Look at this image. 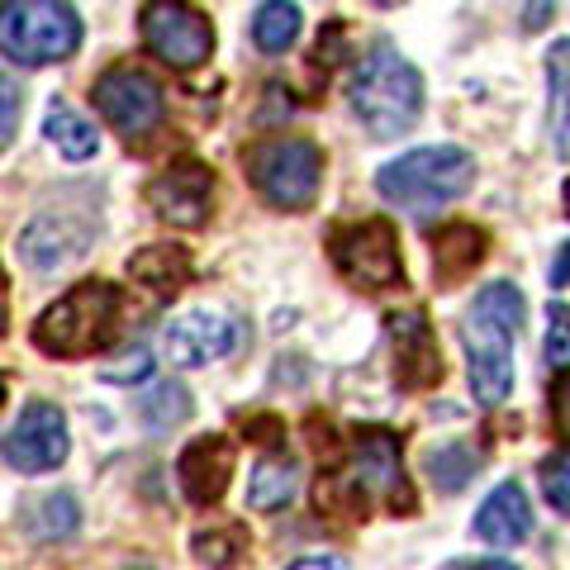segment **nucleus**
I'll return each mask as SVG.
<instances>
[{"label":"nucleus","mask_w":570,"mask_h":570,"mask_svg":"<svg viewBox=\"0 0 570 570\" xmlns=\"http://www.w3.org/2000/svg\"><path fill=\"white\" fill-rule=\"evenodd\" d=\"M471 186H475V157L466 148H456V142L414 148L376 171V190L409 214H433L442 205L461 200Z\"/></svg>","instance_id":"39448f33"},{"label":"nucleus","mask_w":570,"mask_h":570,"mask_svg":"<svg viewBox=\"0 0 570 570\" xmlns=\"http://www.w3.org/2000/svg\"><path fill=\"white\" fill-rule=\"evenodd\" d=\"M195 557H200L209 570H234L247 551V528L243 523H219V528H200L195 532Z\"/></svg>","instance_id":"b1692460"},{"label":"nucleus","mask_w":570,"mask_h":570,"mask_svg":"<svg viewBox=\"0 0 570 570\" xmlns=\"http://www.w3.org/2000/svg\"><path fill=\"white\" fill-rule=\"evenodd\" d=\"M14 115H20V91L6 77V134H0V142H14Z\"/></svg>","instance_id":"473e14b6"},{"label":"nucleus","mask_w":570,"mask_h":570,"mask_svg":"<svg viewBox=\"0 0 570 570\" xmlns=\"http://www.w3.org/2000/svg\"><path fill=\"white\" fill-rule=\"evenodd\" d=\"M119 314H124V291L110 281H81L48 305L33 318V347L48 356H62V362H77V356H96L115 343L119 333Z\"/></svg>","instance_id":"7ed1b4c3"},{"label":"nucleus","mask_w":570,"mask_h":570,"mask_svg":"<svg viewBox=\"0 0 570 570\" xmlns=\"http://www.w3.org/2000/svg\"><path fill=\"white\" fill-rule=\"evenodd\" d=\"M247 181L257 186V195L276 209H309L318 200V181H324V148L299 134H266L257 142H247L243 153Z\"/></svg>","instance_id":"423d86ee"},{"label":"nucleus","mask_w":570,"mask_h":570,"mask_svg":"<svg viewBox=\"0 0 570 570\" xmlns=\"http://www.w3.org/2000/svg\"><path fill=\"white\" fill-rule=\"evenodd\" d=\"M328 257L337 266L352 291H390L404 285V257H400V234L390 219H352V224H333L328 234Z\"/></svg>","instance_id":"6e6552de"},{"label":"nucleus","mask_w":570,"mask_h":570,"mask_svg":"<svg viewBox=\"0 0 570 570\" xmlns=\"http://www.w3.org/2000/svg\"><path fill=\"white\" fill-rule=\"evenodd\" d=\"M285 570H347V561L343 557H299V561H291Z\"/></svg>","instance_id":"f704fd0d"},{"label":"nucleus","mask_w":570,"mask_h":570,"mask_svg":"<svg viewBox=\"0 0 570 570\" xmlns=\"http://www.w3.org/2000/svg\"><path fill=\"white\" fill-rule=\"evenodd\" d=\"M456 570H519V566H513V561H466Z\"/></svg>","instance_id":"e433bc0d"},{"label":"nucleus","mask_w":570,"mask_h":570,"mask_svg":"<svg viewBox=\"0 0 570 570\" xmlns=\"http://www.w3.org/2000/svg\"><path fill=\"white\" fill-rule=\"evenodd\" d=\"M475 532L494 547H513L532 532V504H528V490L519 480H504L485 494V504L475 513Z\"/></svg>","instance_id":"f3484780"},{"label":"nucleus","mask_w":570,"mask_h":570,"mask_svg":"<svg viewBox=\"0 0 570 570\" xmlns=\"http://www.w3.org/2000/svg\"><path fill=\"white\" fill-rule=\"evenodd\" d=\"M523 291L513 281H490L475 305L461 318V347H466V376L475 400L499 409L513 390V343L523 324Z\"/></svg>","instance_id":"f03ea898"},{"label":"nucleus","mask_w":570,"mask_h":570,"mask_svg":"<svg viewBox=\"0 0 570 570\" xmlns=\"http://www.w3.org/2000/svg\"><path fill=\"white\" fill-rule=\"evenodd\" d=\"M138 414L153 433H167V428L186 423L190 419V390L181 381H163L148 390V400H138Z\"/></svg>","instance_id":"393cba45"},{"label":"nucleus","mask_w":570,"mask_h":570,"mask_svg":"<svg viewBox=\"0 0 570 570\" xmlns=\"http://www.w3.org/2000/svg\"><path fill=\"white\" fill-rule=\"evenodd\" d=\"M148 205L171 228H200L214 205V171L195 157H181L148 181Z\"/></svg>","instance_id":"f8f14e48"},{"label":"nucleus","mask_w":570,"mask_h":570,"mask_svg":"<svg viewBox=\"0 0 570 570\" xmlns=\"http://www.w3.org/2000/svg\"><path fill=\"white\" fill-rule=\"evenodd\" d=\"M551 14H557V6H528V10H523V29H542Z\"/></svg>","instance_id":"c9c22d12"},{"label":"nucleus","mask_w":570,"mask_h":570,"mask_svg":"<svg viewBox=\"0 0 570 570\" xmlns=\"http://www.w3.org/2000/svg\"><path fill=\"white\" fill-rule=\"evenodd\" d=\"M490 253V234L485 228H475V224H448V228H438V238H433V276L442 291H452V285H461L480 262H485Z\"/></svg>","instance_id":"a211bd4d"},{"label":"nucleus","mask_w":570,"mask_h":570,"mask_svg":"<svg viewBox=\"0 0 570 570\" xmlns=\"http://www.w3.org/2000/svg\"><path fill=\"white\" fill-rule=\"evenodd\" d=\"M129 276L138 285H148L153 295H181L190 276H195V262H190V247L181 243H148V247H138V253L129 257Z\"/></svg>","instance_id":"6ab92c4d"},{"label":"nucleus","mask_w":570,"mask_h":570,"mask_svg":"<svg viewBox=\"0 0 570 570\" xmlns=\"http://www.w3.org/2000/svg\"><path fill=\"white\" fill-rule=\"evenodd\" d=\"M6 461L20 475H39V471H58L67 461V419L58 404L48 400H29L20 409V419L6 433Z\"/></svg>","instance_id":"9b49d317"},{"label":"nucleus","mask_w":570,"mask_h":570,"mask_svg":"<svg viewBox=\"0 0 570 570\" xmlns=\"http://www.w3.org/2000/svg\"><path fill=\"white\" fill-rule=\"evenodd\" d=\"M138 29H142V48L157 62H167L176 71H190L209 62L214 52V24L205 10L195 6H176V0H148L138 10Z\"/></svg>","instance_id":"1a4fd4ad"},{"label":"nucleus","mask_w":570,"mask_h":570,"mask_svg":"<svg viewBox=\"0 0 570 570\" xmlns=\"http://www.w3.org/2000/svg\"><path fill=\"white\" fill-rule=\"evenodd\" d=\"M247 438L253 442H276V438H285V428H281V419H247Z\"/></svg>","instance_id":"2f4dec72"},{"label":"nucleus","mask_w":570,"mask_h":570,"mask_svg":"<svg viewBox=\"0 0 570 570\" xmlns=\"http://www.w3.org/2000/svg\"><path fill=\"white\" fill-rule=\"evenodd\" d=\"M295 494V461L291 456H262L253 475H247V509L272 513L281 504H291Z\"/></svg>","instance_id":"4be33fe9"},{"label":"nucleus","mask_w":570,"mask_h":570,"mask_svg":"<svg viewBox=\"0 0 570 570\" xmlns=\"http://www.w3.org/2000/svg\"><path fill=\"white\" fill-rule=\"evenodd\" d=\"M153 376V352L148 347H129L119 356V366H100V381L105 385H138Z\"/></svg>","instance_id":"c756f323"},{"label":"nucleus","mask_w":570,"mask_h":570,"mask_svg":"<svg viewBox=\"0 0 570 570\" xmlns=\"http://www.w3.org/2000/svg\"><path fill=\"white\" fill-rule=\"evenodd\" d=\"M43 134L52 138V148H58L67 163H86V157H96V148H100L96 129H91V124H86L77 110H71L67 100H52V105H48Z\"/></svg>","instance_id":"412c9836"},{"label":"nucleus","mask_w":570,"mask_h":570,"mask_svg":"<svg viewBox=\"0 0 570 570\" xmlns=\"http://www.w3.org/2000/svg\"><path fill=\"white\" fill-rule=\"evenodd\" d=\"M299 39V6H285V0H266L253 14V43L262 52H285Z\"/></svg>","instance_id":"5701e85b"},{"label":"nucleus","mask_w":570,"mask_h":570,"mask_svg":"<svg viewBox=\"0 0 570 570\" xmlns=\"http://www.w3.org/2000/svg\"><path fill=\"white\" fill-rule=\"evenodd\" d=\"M385 333H390V347H395V385L409 390V395L433 390L442 381V352H438V337H433L428 314L423 309L390 314Z\"/></svg>","instance_id":"ddd939ff"},{"label":"nucleus","mask_w":570,"mask_h":570,"mask_svg":"<svg viewBox=\"0 0 570 570\" xmlns=\"http://www.w3.org/2000/svg\"><path fill=\"white\" fill-rule=\"evenodd\" d=\"M551 423H557V433L570 442V371L551 385Z\"/></svg>","instance_id":"7c9ffc66"},{"label":"nucleus","mask_w":570,"mask_h":570,"mask_svg":"<svg viewBox=\"0 0 570 570\" xmlns=\"http://www.w3.org/2000/svg\"><path fill=\"white\" fill-rule=\"evenodd\" d=\"M542 494L557 513H570V452H557L542 461Z\"/></svg>","instance_id":"c85d7f7f"},{"label":"nucleus","mask_w":570,"mask_h":570,"mask_svg":"<svg viewBox=\"0 0 570 570\" xmlns=\"http://www.w3.org/2000/svg\"><path fill=\"white\" fill-rule=\"evenodd\" d=\"M86 253V228H77L67 214H43L20 234V257L33 272H58Z\"/></svg>","instance_id":"dca6fc26"},{"label":"nucleus","mask_w":570,"mask_h":570,"mask_svg":"<svg viewBox=\"0 0 570 570\" xmlns=\"http://www.w3.org/2000/svg\"><path fill=\"white\" fill-rule=\"evenodd\" d=\"M561 285H570V243H561L557 262H551V291H561Z\"/></svg>","instance_id":"72a5a7b5"},{"label":"nucleus","mask_w":570,"mask_h":570,"mask_svg":"<svg viewBox=\"0 0 570 570\" xmlns=\"http://www.w3.org/2000/svg\"><path fill=\"white\" fill-rule=\"evenodd\" d=\"M33 509H39V519H33L39 538H71L77 523H81V509H77V499L71 494H43Z\"/></svg>","instance_id":"bb28decb"},{"label":"nucleus","mask_w":570,"mask_h":570,"mask_svg":"<svg viewBox=\"0 0 570 570\" xmlns=\"http://www.w3.org/2000/svg\"><path fill=\"white\" fill-rule=\"evenodd\" d=\"M561 205H566V214H570V181H566V190H561Z\"/></svg>","instance_id":"4c0bfd02"},{"label":"nucleus","mask_w":570,"mask_h":570,"mask_svg":"<svg viewBox=\"0 0 570 570\" xmlns=\"http://www.w3.org/2000/svg\"><path fill=\"white\" fill-rule=\"evenodd\" d=\"M371 504H385L400 519L419 504L404 475V442L390 428H356L337 461L318 475V509H347L366 519Z\"/></svg>","instance_id":"f257e3e1"},{"label":"nucleus","mask_w":570,"mask_h":570,"mask_svg":"<svg viewBox=\"0 0 570 570\" xmlns=\"http://www.w3.org/2000/svg\"><path fill=\"white\" fill-rule=\"evenodd\" d=\"M91 100H96V110L105 115V124H110L115 134H124L129 142L148 138L167 115L163 86H157L142 67H129V62L100 71L96 86H91Z\"/></svg>","instance_id":"9d476101"},{"label":"nucleus","mask_w":570,"mask_h":570,"mask_svg":"<svg viewBox=\"0 0 570 570\" xmlns=\"http://www.w3.org/2000/svg\"><path fill=\"white\" fill-rule=\"evenodd\" d=\"M0 43H6V58L20 67L62 62L81 48V14L77 6H58V0H10L0 10Z\"/></svg>","instance_id":"0eeeda50"},{"label":"nucleus","mask_w":570,"mask_h":570,"mask_svg":"<svg viewBox=\"0 0 570 570\" xmlns=\"http://www.w3.org/2000/svg\"><path fill=\"white\" fill-rule=\"evenodd\" d=\"M352 110L371 138H400L423 115V77L400 48L376 43V52L352 77Z\"/></svg>","instance_id":"20e7f679"},{"label":"nucleus","mask_w":570,"mask_h":570,"mask_svg":"<svg viewBox=\"0 0 570 570\" xmlns=\"http://www.w3.org/2000/svg\"><path fill=\"white\" fill-rule=\"evenodd\" d=\"M234 466H238L234 438L209 433V438H195L190 448L176 456V480H181V494L195 509H209L224 499L228 480H234Z\"/></svg>","instance_id":"4468645a"},{"label":"nucleus","mask_w":570,"mask_h":570,"mask_svg":"<svg viewBox=\"0 0 570 570\" xmlns=\"http://www.w3.org/2000/svg\"><path fill=\"white\" fill-rule=\"evenodd\" d=\"M547 91H551V142H557L561 163H570V39L551 43L547 52Z\"/></svg>","instance_id":"aec40b11"},{"label":"nucleus","mask_w":570,"mask_h":570,"mask_svg":"<svg viewBox=\"0 0 570 570\" xmlns=\"http://www.w3.org/2000/svg\"><path fill=\"white\" fill-rule=\"evenodd\" d=\"M163 343H167V356L176 366H209L234 347V324L219 314H209V309H190L181 318H171Z\"/></svg>","instance_id":"2eb2a0df"},{"label":"nucleus","mask_w":570,"mask_h":570,"mask_svg":"<svg viewBox=\"0 0 570 570\" xmlns=\"http://www.w3.org/2000/svg\"><path fill=\"white\" fill-rule=\"evenodd\" d=\"M475 471H480V452L466 448V442H448V448L428 452V475H433V485L448 490V494L466 485Z\"/></svg>","instance_id":"a878e982"},{"label":"nucleus","mask_w":570,"mask_h":570,"mask_svg":"<svg viewBox=\"0 0 570 570\" xmlns=\"http://www.w3.org/2000/svg\"><path fill=\"white\" fill-rule=\"evenodd\" d=\"M547 362L561 371H570V305H551L547 309Z\"/></svg>","instance_id":"cd10ccee"}]
</instances>
